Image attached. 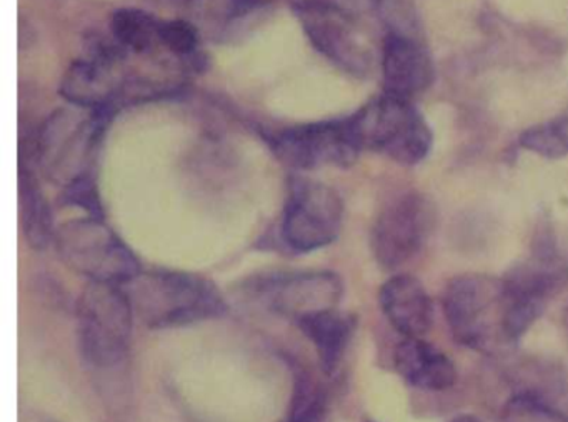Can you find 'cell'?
Segmentation results:
<instances>
[{"label":"cell","instance_id":"obj_24","mask_svg":"<svg viewBox=\"0 0 568 422\" xmlns=\"http://www.w3.org/2000/svg\"><path fill=\"white\" fill-rule=\"evenodd\" d=\"M59 204L82 209L88 212L89 218H104V205H102L101 194H99L98 184L92 174L79 175L62 185Z\"/></svg>","mask_w":568,"mask_h":422},{"label":"cell","instance_id":"obj_5","mask_svg":"<svg viewBox=\"0 0 568 422\" xmlns=\"http://www.w3.org/2000/svg\"><path fill=\"white\" fill-rule=\"evenodd\" d=\"M108 114L109 111L78 114L65 109L54 112L38 129L29 158L36 159L49 181L61 185L79 175L91 174L89 165Z\"/></svg>","mask_w":568,"mask_h":422},{"label":"cell","instance_id":"obj_4","mask_svg":"<svg viewBox=\"0 0 568 422\" xmlns=\"http://www.w3.org/2000/svg\"><path fill=\"white\" fill-rule=\"evenodd\" d=\"M54 244L62 262L91 282L124 285L141 272L134 252L102 219L65 222L55 229Z\"/></svg>","mask_w":568,"mask_h":422},{"label":"cell","instance_id":"obj_15","mask_svg":"<svg viewBox=\"0 0 568 422\" xmlns=\"http://www.w3.org/2000/svg\"><path fill=\"white\" fill-rule=\"evenodd\" d=\"M268 11L265 0H189V21L202 38L231 42L244 38Z\"/></svg>","mask_w":568,"mask_h":422},{"label":"cell","instance_id":"obj_14","mask_svg":"<svg viewBox=\"0 0 568 422\" xmlns=\"http://www.w3.org/2000/svg\"><path fill=\"white\" fill-rule=\"evenodd\" d=\"M385 94L410 101L434 82V62L415 36L390 32L382 48Z\"/></svg>","mask_w":568,"mask_h":422},{"label":"cell","instance_id":"obj_3","mask_svg":"<svg viewBox=\"0 0 568 422\" xmlns=\"http://www.w3.org/2000/svg\"><path fill=\"white\" fill-rule=\"evenodd\" d=\"M75 318L79 348L89 364L114 368L128 355L135 315L122 285L89 282Z\"/></svg>","mask_w":568,"mask_h":422},{"label":"cell","instance_id":"obj_1","mask_svg":"<svg viewBox=\"0 0 568 422\" xmlns=\"http://www.w3.org/2000/svg\"><path fill=\"white\" fill-rule=\"evenodd\" d=\"M122 288L135 319L149 329L184 328L227 311L214 282L191 272L141 271Z\"/></svg>","mask_w":568,"mask_h":422},{"label":"cell","instance_id":"obj_16","mask_svg":"<svg viewBox=\"0 0 568 422\" xmlns=\"http://www.w3.org/2000/svg\"><path fill=\"white\" fill-rule=\"evenodd\" d=\"M382 312L404 338H422L434 324L430 295L414 275H394L378 291Z\"/></svg>","mask_w":568,"mask_h":422},{"label":"cell","instance_id":"obj_6","mask_svg":"<svg viewBox=\"0 0 568 422\" xmlns=\"http://www.w3.org/2000/svg\"><path fill=\"white\" fill-rule=\"evenodd\" d=\"M362 149L381 152L402 165L427 158L432 132L410 101L384 94L351 118Z\"/></svg>","mask_w":568,"mask_h":422},{"label":"cell","instance_id":"obj_26","mask_svg":"<svg viewBox=\"0 0 568 422\" xmlns=\"http://www.w3.org/2000/svg\"><path fill=\"white\" fill-rule=\"evenodd\" d=\"M317 2L354 19H361L378 11L382 4V0H317Z\"/></svg>","mask_w":568,"mask_h":422},{"label":"cell","instance_id":"obj_18","mask_svg":"<svg viewBox=\"0 0 568 422\" xmlns=\"http://www.w3.org/2000/svg\"><path fill=\"white\" fill-rule=\"evenodd\" d=\"M295 322L314 345L322 372L325 375H334L344 361L345 352L357 329L355 315L337 309H327L302 315Z\"/></svg>","mask_w":568,"mask_h":422},{"label":"cell","instance_id":"obj_9","mask_svg":"<svg viewBox=\"0 0 568 422\" xmlns=\"http://www.w3.org/2000/svg\"><path fill=\"white\" fill-rule=\"evenodd\" d=\"M271 148L278 161L295 171H312L324 165L348 168L362 151L351 118L285 129L272 135Z\"/></svg>","mask_w":568,"mask_h":422},{"label":"cell","instance_id":"obj_11","mask_svg":"<svg viewBox=\"0 0 568 422\" xmlns=\"http://www.w3.org/2000/svg\"><path fill=\"white\" fill-rule=\"evenodd\" d=\"M308 41L328 61L354 76H365L374 66V51L358 29V19L335 11L317 0H304L295 8Z\"/></svg>","mask_w":568,"mask_h":422},{"label":"cell","instance_id":"obj_28","mask_svg":"<svg viewBox=\"0 0 568 422\" xmlns=\"http://www.w3.org/2000/svg\"><path fill=\"white\" fill-rule=\"evenodd\" d=\"M365 422H377V421H372V419H368V421H365Z\"/></svg>","mask_w":568,"mask_h":422},{"label":"cell","instance_id":"obj_19","mask_svg":"<svg viewBox=\"0 0 568 422\" xmlns=\"http://www.w3.org/2000/svg\"><path fill=\"white\" fill-rule=\"evenodd\" d=\"M19 219L26 241L36 251H44L54 241L51 205L34 172L24 165L19 168Z\"/></svg>","mask_w":568,"mask_h":422},{"label":"cell","instance_id":"obj_23","mask_svg":"<svg viewBox=\"0 0 568 422\" xmlns=\"http://www.w3.org/2000/svg\"><path fill=\"white\" fill-rule=\"evenodd\" d=\"M500 422H568V418L537 395L518 394L504 405Z\"/></svg>","mask_w":568,"mask_h":422},{"label":"cell","instance_id":"obj_10","mask_svg":"<svg viewBox=\"0 0 568 422\" xmlns=\"http://www.w3.org/2000/svg\"><path fill=\"white\" fill-rule=\"evenodd\" d=\"M437 221L434 202L410 192L392 201L372 229V252L384 269H397L418 254Z\"/></svg>","mask_w":568,"mask_h":422},{"label":"cell","instance_id":"obj_25","mask_svg":"<svg viewBox=\"0 0 568 422\" xmlns=\"http://www.w3.org/2000/svg\"><path fill=\"white\" fill-rule=\"evenodd\" d=\"M201 32L191 21L175 19V21L161 22L159 28V44L164 46L169 52L178 58H191L197 52L201 42Z\"/></svg>","mask_w":568,"mask_h":422},{"label":"cell","instance_id":"obj_21","mask_svg":"<svg viewBox=\"0 0 568 422\" xmlns=\"http://www.w3.org/2000/svg\"><path fill=\"white\" fill-rule=\"evenodd\" d=\"M159 28L161 22L155 21L154 16L142 9H118L111 19V31L115 42L124 51L138 54L151 51L158 44Z\"/></svg>","mask_w":568,"mask_h":422},{"label":"cell","instance_id":"obj_22","mask_svg":"<svg viewBox=\"0 0 568 422\" xmlns=\"http://www.w3.org/2000/svg\"><path fill=\"white\" fill-rule=\"evenodd\" d=\"M520 144L544 158H564L568 154V121L548 122L528 129L521 134Z\"/></svg>","mask_w":568,"mask_h":422},{"label":"cell","instance_id":"obj_13","mask_svg":"<svg viewBox=\"0 0 568 422\" xmlns=\"http://www.w3.org/2000/svg\"><path fill=\"white\" fill-rule=\"evenodd\" d=\"M261 291L272 309L297 321L312 312L335 309L344 285L334 272H308L271 279Z\"/></svg>","mask_w":568,"mask_h":422},{"label":"cell","instance_id":"obj_12","mask_svg":"<svg viewBox=\"0 0 568 422\" xmlns=\"http://www.w3.org/2000/svg\"><path fill=\"white\" fill-rule=\"evenodd\" d=\"M124 49L92 39L88 58L79 59L62 79L61 94L78 108L111 111L115 99L124 94L115 66L124 58Z\"/></svg>","mask_w":568,"mask_h":422},{"label":"cell","instance_id":"obj_27","mask_svg":"<svg viewBox=\"0 0 568 422\" xmlns=\"http://www.w3.org/2000/svg\"><path fill=\"white\" fill-rule=\"evenodd\" d=\"M450 422H481L480 419L475 418L471 414H460L457 418L452 419Z\"/></svg>","mask_w":568,"mask_h":422},{"label":"cell","instance_id":"obj_20","mask_svg":"<svg viewBox=\"0 0 568 422\" xmlns=\"http://www.w3.org/2000/svg\"><path fill=\"white\" fill-rule=\"evenodd\" d=\"M292 364V392L287 422H324L328 408L327 389L298 362Z\"/></svg>","mask_w":568,"mask_h":422},{"label":"cell","instance_id":"obj_8","mask_svg":"<svg viewBox=\"0 0 568 422\" xmlns=\"http://www.w3.org/2000/svg\"><path fill=\"white\" fill-rule=\"evenodd\" d=\"M507 332L511 344L544 314L551 295L568 281V261L551 245H540L530 259L510 269L504 279Z\"/></svg>","mask_w":568,"mask_h":422},{"label":"cell","instance_id":"obj_7","mask_svg":"<svg viewBox=\"0 0 568 422\" xmlns=\"http://www.w3.org/2000/svg\"><path fill=\"white\" fill-rule=\"evenodd\" d=\"M344 204L334 189L298 175L291 179L281 234L292 251L327 248L341 234Z\"/></svg>","mask_w":568,"mask_h":422},{"label":"cell","instance_id":"obj_2","mask_svg":"<svg viewBox=\"0 0 568 422\" xmlns=\"http://www.w3.org/2000/svg\"><path fill=\"white\" fill-rule=\"evenodd\" d=\"M444 312L458 344L494 354L511 348L507 332L504 281L484 274L452 279L444 292Z\"/></svg>","mask_w":568,"mask_h":422},{"label":"cell","instance_id":"obj_17","mask_svg":"<svg viewBox=\"0 0 568 422\" xmlns=\"http://www.w3.org/2000/svg\"><path fill=\"white\" fill-rule=\"evenodd\" d=\"M394 364L407 384L422 391H447L457 381L450 358L422 338H404L395 349Z\"/></svg>","mask_w":568,"mask_h":422}]
</instances>
